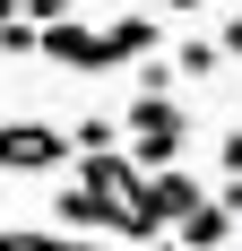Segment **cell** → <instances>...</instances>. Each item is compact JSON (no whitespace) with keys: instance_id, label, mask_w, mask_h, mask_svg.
<instances>
[{"instance_id":"9c48e42d","label":"cell","mask_w":242,"mask_h":251,"mask_svg":"<svg viewBox=\"0 0 242 251\" xmlns=\"http://www.w3.org/2000/svg\"><path fill=\"white\" fill-rule=\"evenodd\" d=\"M0 61H35V26L26 18H0Z\"/></svg>"},{"instance_id":"30bf717a","label":"cell","mask_w":242,"mask_h":251,"mask_svg":"<svg viewBox=\"0 0 242 251\" xmlns=\"http://www.w3.org/2000/svg\"><path fill=\"white\" fill-rule=\"evenodd\" d=\"M78 0H9V18H26V26H52V18H70Z\"/></svg>"},{"instance_id":"52a82bcc","label":"cell","mask_w":242,"mask_h":251,"mask_svg":"<svg viewBox=\"0 0 242 251\" xmlns=\"http://www.w3.org/2000/svg\"><path fill=\"white\" fill-rule=\"evenodd\" d=\"M173 78H217L225 70V44H208V35H191V44H173V61H165Z\"/></svg>"},{"instance_id":"277c9868","label":"cell","mask_w":242,"mask_h":251,"mask_svg":"<svg viewBox=\"0 0 242 251\" xmlns=\"http://www.w3.org/2000/svg\"><path fill=\"white\" fill-rule=\"evenodd\" d=\"M52 208H61V234H70V243H87V234H113V208H104V200H87L78 182H70Z\"/></svg>"},{"instance_id":"7a4b0ae2","label":"cell","mask_w":242,"mask_h":251,"mask_svg":"<svg viewBox=\"0 0 242 251\" xmlns=\"http://www.w3.org/2000/svg\"><path fill=\"white\" fill-rule=\"evenodd\" d=\"M35 52H44L52 70H70V78H96V70H113V44H104V26H78V18H52V26H35Z\"/></svg>"},{"instance_id":"6da1fadb","label":"cell","mask_w":242,"mask_h":251,"mask_svg":"<svg viewBox=\"0 0 242 251\" xmlns=\"http://www.w3.org/2000/svg\"><path fill=\"white\" fill-rule=\"evenodd\" d=\"M130 165L139 174H173V156L191 148V113H182V96H130Z\"/></svg>"},{"instance_id":"2e32d148","label":"cell","mask_w":242,"mask_h":251,"mask_svg":"<svg viewBox=\"0 0 242 251\" xmlns=\"http://www.w3.org/2000/svg\"><path fill=\"white\" fill-rule=\"evenodd\" d=\"M0 18H9V0H0Z\"/></svg>"},{"instance_id":"5bb4252c","label":"cell","mask_w":242,"mask_h":251,"mask_svg":"<svg viewBox=\"0 0 242 251\" xmlns=\"http://www.w3.org/2000/svg\"><path fill=\"white\" fill-rule=\"evenodd\" d=\"M61 251H104V243H70V234H61Z\"/></svg>"},{"instance_id":"4fadbf2b","label":"cell","mask_w":242,"mask_h":251,"mask_svg":"<svg viewBox=\"0 0 242 251\" xmlns=\"http://www.w3.org/2000/svg\"><path fill=\"white\" fill-rule=\"evenodd\" d=\"M147 9H199V0H147Z\"/></svg>"},{"instance_id":"5b68a950","label":"cell","mask_w":242,"mask_h":251,"mask_svg":"<svg viewBox=\"0 0 242 251\" xmlns=\"http://www.w3.org/2000/svg\"><path fill=\"white\" fill-rule=\"evenodd\" d=\"M104 44H113V70H121V61H147V52H156V18H147V9H130V18L104 26Z\"/></svg>"},{"instance_id":"9a60e30c","label":"cell","mask_w":242,"mask_h":251,"mask_svg":"<svg viewBox=\"0 0 242 251\" xmlns=\"http://www.w3.org/2000/svg\"><path fill=\"white\" fill-rule=\"evenodd\" d=\"M139 251H182V243H139Z\"/></svg>"},{"instance_id":"8fae6325","label":"cell","mask_w":242,"mask_h":251,"mask_svg":"<svg viewBox=\"0 0 242 251\" xmlns=\"http://www.w3.org/2000/svg\"><path fill=\"white\" fill-rule=\"evenodd\" d=\"M0 251H61V234H35V226H9Z\"/></svg>"},{"instance_id":"8992f818","label":"cell","mask_w":242,"mask_h":251,"mask_svg":"<svg viewBox=\"0 0 242 251\" xmlns=\"http://www.w3.org/2000/svg\"><path fill=\"white\" fill-rule=\"evenodd\" d=\"M225 234H234V226H225L217 208L199 200V208H191V217H182V226H173V243H182V251H225Z\"/></svg>"},{"instance_id":"3957f363","label":"cell","mask_w":242,"mask_h":251,"mask_svg":"<svg viewBox=\"0 0 242 251\" xmlns=\"http://www.w3.org/2000/svg\"><path fill=\"white\" fill-rule=\"evenodd\" d=\"M70 165V130L52 122H0V174H61Z\"/></svg>"},{"instance_id":"ba28073f","label":"cell","mask_w":242,"mask_h":251,"mask_svg":"<svg viewBox=\"0 0 242 251\" xmlns=\"http://www.w3.org/2000/svg\"><path fill=\"white\" fill-rule=\"evenodd\" d=\"M104 148H121V122L113 113H87V122L70 130V156H104Z\"/></svg>"},{"instance_id":"7c38bea8","label":"cell","mask_w":242,"mask_h":251,"mask_svg":"<svg viewBox=\"0 0 242 251\" xmlns=\"http://www.w3.org/2000/svg\"><path fill=\"white\" fill-rule=\"evenodd\" d=\"M217 165H225V174H242V122H234V130L217 139Z\"/></svg>"}]
</instances>
